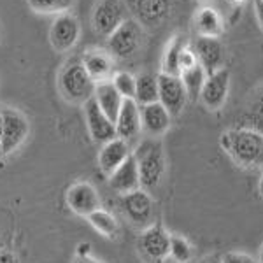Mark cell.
Instances as JSON below:
<instances>
[{
	"instance_id": "cell-1",
	"label": "cell",
	"mask_w": 263,
	"mask_h": 263,
	"mask_svg": "<svg viewBox=\"0 0 263 263\" xmlns=\"http://www.w3.org/2000/svg\"><path fill=\"white\" fill-rule=\"evenodd\" d=\"M221 147L242 167L263 165V134L253 128H237L224 132L219 139Z\"/></svg>"
},
{
	"instance_id": "cell-2",
	"label": "cell",
	"mask_w": 263,
	"mask_h": 263,
	"mask_svg": "<svg viewBox=\"0 0 263 263\" xmlns=\"http://www.w3.org/2000/svg\"><path fill=\"white\" fill-rule=\"evenodd\" d=\"M139 165V176H141V188L153 190L158 186L165 172L163 147L160 142L149 141L139 146L137 155H134Z\"/></svg>"
},
{
	"instance_id": "cell-3",
	"label": "cell",
	"mask_w": 263,
	"mask_h": 263,
	"mask_svg": "<svg viewBox=\"0 0 263 263\" xmlns=\"http://www.w3.org/2000/svg\"><path fill=\"white\" fill-rule=\"evenodd\" d=\"M97 83L91 79L83 63H70L60 74V90L69 102L74 104H86L93 99Z\"/></svg>"
},
{
	"instance_id": "cell-4",
	"label": "cell",
	"mask_w": 263,
	"mask_h": 263,
	"mask_svg": "<svg viewBox=\"0 0 263 263\" xmlns=\"http://www.w3.org/2000/svg\"><path fill=\"white\" fill-rule=\"evenodd\" d=\"M126 11L134 16L141 27H158L168 18L172 0H123Z\"/></svg>"
},
{
	"instance_id": "cell-5",
	"label": "cell",
	"mask_w": 263,
	"mask_h": 263,
	"mask_svg": "<svg viewBox=\"0 0 263 263\" xmlns=\"http://www.w3.org/2000/svg\"><path fill=\"white\" fill-rule=\"evenodd\" d=\"M142 41V27L134 18L125 20L107 37L109 51L118 58H128L139 49Z\"/></svg>"
},
{
	"instance_id": "cell-6",
	"label": "cell",
	"mask_w": 263,
	"mask_h": 263,
	"mask_svg": "<svg viewBox=\"0 0 263 263\" xmlns=\"http://www.w3.org/2000/svg\"><path fill=\"white\" fill-rule=\"evenodd\" d=\"M0 116H2V155H11L28 137L30 125L27 118L14 109H4L0 111Z\"/></svg>"
},
{
	"instance_id": "cell-7",
	"label": "cell",
	"mask_w": 263,
	"mask_h": 263,
	"mask_svg": "<svg viewBox=\"0 0 263 263\" xmlns=\"http://www.w3.org/2000/svg\"><path fill=\"white\" fill-rule=\"evenodd\" d=\"M126 18L123 0H100L93 11V28L102 37H109Z\"/></svg>"
},
{
	"instance_id": "cell-8",
	"label": "cell",
	"mask_w": 263,
	"mask_h": 263,
	"mask_svg": "<svg viewBox=\"0 0 263 263\" xmlns=\"http://www.w3.org/2000/svg\"><path fill=\"white\" fill-rule=\"evenodd\" d=\"M65 200L72 213L83 216V218H88L91 213L100 209L99 193H97V190L86 181L74 182V184L67 190Z\"/></svg>"
},
{
	"instance_id": "cell-9",
	"label": "cell",
	"mask_w": 263,
	"mask_h": 263,
	"mask_svg": "<svg viewBox=\"0 0 263 263\" xmlns=\"http://www.w3.org/2000/svg\"><path fill=\"white\" fill-rule=\"evenodd\" d=\"M79 21L72 14H58L57 20L53 21L49 30V41L53 49H57L58 53H65V51L72 49L76 46V42L79 41Z\"/></svg>"
},
{
	"instance_id": "cell-10",
	"label": "cell",
	"mask_w": 263,
	"mask_h": 263,
	"mask_svg": "<svg viewBox=\"0 0 263 263\" xmlns=\"http://www.w3.org/2000/svg\"><path fill=\"white\" fill-rule=\"evenodd\" d=\"M186 99L188 95L179 76L163 74V72L158 76V102L171 112V116L182 111Z\"/></svg>"
},
{
	"instance_id": "cell-11",
	"label": "cell",
	"mask_w": 263,
	"mask_h": 263,
	"mask_svg": "<svg viewBox=\"0 0 263 263\" xmlns=\"http://www.w3.org/2000/svg\"><path fill=\"white\" fill-rule=\"evenodd\" d=\"M139 249L147 260L156 263L163 261L168 256V249H171V235L160 224H153L139 237Z\"/></svg>"
},
{
	"instance_id": "cell-12",
	"label": "cell",
	"mask_w": 263,
	"mask_h": 263,
	"mask_svg": "<svg viewBox=\"0 0 263 263\" xmlns=\"http://www.w3.org/2000/svg\"><path fill=\"white\" fill-rule=\"evenodd\" d=\"M120 207L134 224H146L153 216V200L149 193L142 188L121 195Z\"/></svg>"
},
{
	"instance_id": "cell-13",
	"label": "cell",
	"mask_w": 263,
	"mask_h": 263,
	"mask_svg": "<svg viewBox=\"0 0 263 263\" xmlns=\"http://www.w3.org/2000/svg\"><path fill=\"white\" fill-rule=\"evenodd\" d=\"M228 86H230V72L224 67L214 74L207 76L200 91V100L203 102V105L211 111H218L227 100Z\"/></svg>"
},
{
	"instance_id": "cell-14",
	"label": "cell",
	"mask_w": 263,
	"mask_h": 263,
	"mask_svg": "<svg viewBox=\"0 0 263 263\" xmlns=\"http://www.w3.org/2000/svg\"><path fill=\"white\" fill-rule=\"evenodd\" d=\"M84 116H86V123H88V130H90V135L95 142H109L112 139H116V126H114V121L109 120L102 109L97 105V102L90 99L84 104Z\"/></svg>"
},
{
	"instance_id": "cell-15",
	"label": "cell",
	"mask_w": 263,
	"mask_h": 263,
	"mask_svg": "<svg viewBox=\"0 0 263 263\" xmlns=\"http://www.w3.org/2000/svg\"><path fill=\"white\" fill-rule=\"evenodd\" d=\"M195 57L197 63L205 70L207 76L223 69L224 63V48L216 37H200L195 44Z\"/></svg>"
},
{
	"instance_id": "cell-16",
	"label": "cell",
	"mask_w": 263,
	"mask_h": 263,
	"mask_svg": "<svg viewBox=\"0 0 263 263\" xmlns=\"http://www.w3.org/2000/svg\"><path fill=\"white\" fill-rule=\"evenodd\" d=\"M109 186L116 193L125 195L141 188V176H139V165L134 155L123 162L120 167L109 176Z\"/></svg>"
},
{
	"instance_id": "cell-17",
	"label": "cell",
	"mask_w": 263,
	"mask_h": 263,
	"mask_svg": "<svg viewBox=\"0 0 263 263\" xmlns=\"http://www.w3.org/2000/svg\"><path fill=\"white\" fill-rule=\"evenodd\" d=\"M114 126H116V137L123 139V141H130L141 132V109H139V104L134 99L123 100Z\"/></svg>"
},
{
	"instance_id": "cell-18",
	"label": "cell",
	"mask_w": 263,
	"mask_h": 263,
	"mask_svg": "<svg viewBox=\"0 0 263 263\" xmlns=\"http://www.w3.org/2000/svg\"><path fill=\"white\" fill-rule=\"evenodd\" d=\"M130 155L132 153H130L128 144H126V141H123V139L116 137V139H112V141L105 142L99 153L100 171L104 174H107V176H111Z\"/></svg>"
},
{
	"instance_id": "cell-19",
	"label": "cell",
	"mask_w": 263,
	"mask_h": 263,
	"mask_svg": "<svg viewBox=\"0 0 263 263\" xmlns=\"http://www.w3.org/2000/svg\"><path fill=\"white\" fill-rule=\"evenodd\" d=\"M141 125L149 135H162L171 126V112L160 102L141 105Z\"/></svg>"
},
{
	"instance_id": "cell-20",
	"label": "cell",
	"mask_w": 263,
	"mask_h": 263,
	"mask_svg": "<svg viewBox=\"0 0 263 263\" xmlns=\"http://www.w3.org/2000/svg\"><path fill=\"white\" fill-rule=\"evenodd\" d=\"M93 100L97 102V105L102 109V112L109 118L111 121H116L118 112H120L123 105V97L118 93L111 81H100L97 83L95 93H93Z\"/></svg>"
},
{
	"instance_id": "cell-21",
	"label": "cell",
	"mask_w": 263,
	"mask_h": 263,
	"mask_svg": "<svg viewBox=\"0 0 263 263\" xmlns=\"http://www.w3.org/2000/svg\"><path fill=\"white\" fill-rule=\"evenodd\" d=\"M83 67L86 69L88 74L91 76L93 81H97V79L104 81V79L111 74L112 62H111V57H109L105 51L93 49V51H88L83 57Z\"/></svg>"
},
{
	"instance_id": "cell-22",
	"label": "cell",
	"mask_w": 263,
	"mask_h": 263,
	"mask_svg": "<svg viewBox=\"0 0 263 263\" xmlns=\"http://www.w3.org/2000/svg\"><path fill=\"white\" fill-rule=\"evenodd\" d=\"M135 102L139 105L158 102V76L141 74L135 78Z\"/></svg>"
},
{
	"instance_id": "cell-23",
	"label": "cell",
	"mask_w": 263,
	"mask_h": 263,
	"mask_svg": "<svg viewBox=\"0 0 263 263\" xmlns=\"http://www.w3.org/2000/svg\"><path fill=\"white\" fill-rule=\"evenodd\" d=\"M186 37L176 35L167 46L163 54V74L179 76L181 74V53L184 49Z\"/></svg>"
},
{
	"instance_id": "cell-24",
	"label": "cell",
	"mask_w": 263,
	"mask_h": 263,
	"mask_svg": "<svg viewBox=\"0 0 263 263\" xmlns=\"http://www.w3.org/2000/svg\"><path fill=\"white\" fill-rule=\"evenodd\" d=\"M179 78L182 81V86H184V90H186V95H188L190 99L200 97V91H202L203 83H205L207 74L198 63L193 67H190V69L181 70Z\"/></svg>"
},
{
	"instance_id": "cell-25",
	"label": "cell",
	"mask_w": 263,
	"mask_h": 263,
	"mask_svg": "<svg viewBox=\"0 0 263 263\" xmlns=\"http://www.w3.org/2000/svg\"><path fill=\"white\" fill-rule=\"evenodd\" d=\"M88 221L97 232L107 237V239H114L118 235V232H120V224H118L116 218L104 209H97L95 213H91L88 216Z\"/></svg>"
},
{
	"instance_id": "cell-26",
	"label": "cell",
	"mask_w": 263,
	"mask_h": 263,
	"mask_svg": "<svg viewBox=\"0 0 263 263\" xmlns=\"http://www.w3.org/2000/svg\"><path fill=\"white\" fill-rule=\"evenodd\" d=\"M197 28L202 37H218L221 33V20L219 14L211 7H203L197 14Z\"/></svg>"
},
{
	"instance_id": "cell-27",
	"label": "cell",
	"mask_w": 263,
	"mask_h": 263,
	"mask_svg": "<svg viewBox=\"0 0 263 263\" xmlns=\"http://www.w3.org/2000/svg\"><path fill=\"white\" fill-rule=\"evenodd\" d=\"M76 0H28L32 11L39 14H65L74 7Z\"/></svg>"
},
{
	"instance_id": "cell-28",
	"label": "cell",
	"mask_w": 263,
	"mask_h": 263,
	"mask_svg": "<svg viewBox=\"0 0 263 263\" xmlns=\"http://www.w3.org/2000/svg\"><path fill=\"white\" fill-rule=\"evenodd\" d=\"M248 121L253 130L263 134V88L254 93L251 104L248 107Z\"/></svg>"
},
{
	"instance_id": "cell-29",
	"label": "cell",
	"mask_w": 263,
	"mask_h": 263,
	"mask_svg": "<svg viewBox=\"0 0 263 263\" xmlns=\"http://www.w3.org/2000/svg\"><path fill=\"white\" fill-rule=\"evenodd\" d=\"M192 246L184 237L171 235V249H168V256L177 263H188L192 260Z\"/></svg>"
},
{
	"instance_id": "cell-30",
	"label": "cell",
	"mask_w": 263,
	"mask_h": 263,
	"mask_svg": "<svg viewBox=\"0 0 263 263\" xmlns=\"http://www.w3.org/2000/svg\"><path fill=\"white\" fill-rule=\"evenodd\" d=\"M111 83L123 99L135 100V78L130 72H118V74H114V79Z\"/></svg>"
},
{
	"instance_id": "cell-31",
	"label": "cell",
	"mask_w": 263,
	"mask_h": 263,
	"mask_svg": "<svg viewBox=\"0 0 263 263\" xmlns=\"http://www.w3.org/2000/svg\"><path fill=\"white\" fill-rule=\"evenodd\" d=\"M221 263H258L253 256L239 251H230L221 258Z\"/></svg>"
},
{
	"instance_id": "cell-32",
	"label": "cell",
	"mask_w": 263,
	"mask_h": 263,
	"mask_svg": "<svg viewBox=\"0 0 263 263\" xmlns=\"http://www.w3.org/2000/svg\"><path fill=\"white\" fill-rule=\"evenodd\" d=\"M193 65H197V57H195L193 51L184 48L181 53V70L190 69V67H193Z\"/></svg>"
},
{
	"instance_id": "cell-33",
	"label": "cell",
	"mask_w": 263,
	"mask_h": 263,
	"mask_svg": "<svg viewBox=\"0 0 263 263\" xmlns=\"http://www.w3.org/2000/svg\"><path fill=\"white\" fill-rule=\"evenodd\" d=\"M0 263H18V258H16L11 251L0 249Z\"/></svg>"
},
{
	"instance_id": "cell-34",
	"label": "cell",
	"mask_w": 263,
	"mask_h": 263,
	"mask_svg": "<svg viewBox=\"0 0 263 263\" xmlns=\"http://www.w3.org/2000/svg\"><path fill=\"white\" fill-rule=\"evenodd\" d=\"M91 244L90 242H81L78 246V256H90Z\"/></svg>"
},
{
	"instance_id": "cell-35",
	"label": "cell",
	"mask_w": 263,
	"mask_h": 263,
	"mask_svg": "<svg viewBox=\"0 0 263 263\" xmlns=\"http://www.w3.org/2000/svg\"><path fill=\"white\" fill-rule=\"evenodd\" d=\"M254 7H256V16L263 28V0H254Z\"/></svg>"
},
{
	"instance_id": "cell-36",
	"label": "cell",
	"mask_w": 263,
	"mask_h": 263,
	"mask_svg": "<svg viewBox=\"0 0 263 263\" xmlns=\"http://www.w3.org/2000/svg\"><path fill=\"white\" fill-rule=\"evenodd\" d=\"M74 263H104V261L97 260V258H91V256H78Z\"/></svg>"
},
{
	"instance_id": "cell-37",
	"label": "cell",
	"mask_w": 263,
	"mask_h": 263,
	"mask_svg": "<svg viewBox=\"0 0 263 263\" xmlns=\"http://www.w3.org/2000/svg\"><path fill=\"white\" fill-rule=\"evenodd\" d=\"M200 263H221V258H218V256H211V258H205V260H202Z\"/></svg>"
},
{
	"instance_id": "cell-38",
	"label": "cell",
	"mask_w": 263,
	"mask_h": 263,
	"mask_svg": "<svg viewBox=\"0 0 263 263\" xmlns=\"http://www.w3.org/2000/svg\"><path fill=\"white\" fill-rule=\"evenodd\" d=\"M258 190H260V195L263 197V174L260 176V182H258Z\"/></svg>"
},
{
	"instance_id": "cell-39",
	"label": "cell",
	"mask_w": 263,
	"mask_h": 263,
	"mask_svg": "<svg viewBox=\"0 0 263 263\" xmlns=\"http://www.w3.org/2000/svg\"><path fill=\"white\" fill-rule=\"evenodd\" d=\"M0 155H2V116H0Z\"/></svg>"
},
{
	"instance_id": "cell-40",
	"label": "cell",
	"mask_w": 263,
	"mask_h": 263,
	"mask_svg": "<svg viewBox=\"0 0 263 263\" xmlns=\"http://www.w3.org/2000/svg\"><path fill=\"white\" fill-rule=\"evenodd\" d=\"M258 263H263V246H261V249H260V260H258Z\"/></svg>"
},
{
	"instance_id": "cell-41",
	"label": "cell",
	"mask_w": 263,
	"mask_h": 263,
	"mask_svg": "<svg viewBox=\"0 0 263 263\" xmlns=\"http://www.w3.org/2000/svg\"><path fill=\"white\" fill-rule=\"evenodd\" d=\"M0 249H2V242H0Z\"/></svg>"
}]
</instances>
